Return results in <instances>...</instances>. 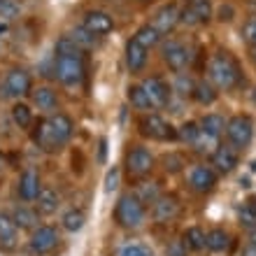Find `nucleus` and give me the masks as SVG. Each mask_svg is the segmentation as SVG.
I'll use <instances>...</instances> for the list:
<instances>
[{"instance_id": "1", "label": "nucleus", "mask_w": 256, "mask_h": 256, "mask_svg": "<svg viewBox=\"0 0 256 256\" xmlns=\"http://www.w3.org/2000/svg\"><path fill=\"white\" fill-rule=\"evenodd\" d=\"M72 130H74L72 119L68 114L56 112V114L38 122V126L33 130V142L42 152H58V149L66 147L68 142H70Z\"/></svg>"}, {"instance_id": "2", "label": "nucleus", "mask_w": 256, "mask_h": 256, "mask_svg": "<svg viewBox=\"0 0 256 256\" xmlns=\"http://www.w3.org/2000/svg\"><path fill=\"white\" fill-rule=\"evenodd\" d=\"M210 72V82L214 84L216 88L222 91H233V88L242 82V72H240V66L236 63V58L226 52H219L210 58L208 66Z\"/></svg>"}, {"instance_id": "3", "label": "nucleus", "mask_w": 256, "mask_h": 256, "mask_svg": "<svg viewBox=\"0 0 256 256\" xmlns=\"http://www.w3.org/2000/svg\"><path fill=\"white\" fill-rule=\"evenodd\" d=\"M147 219V205L135 194H124L114 208V222L122 228H140Z\"/></svg>"}, {"instance_id": "4", "label": "nucleus", "mask_w": 256, "mask_h": 256, "mask_svg": "<svg viewBox=\"0 0 256 256\" xmlns=\"http://www.w3.org/2000/svg\"><path fill=\"white\" fill-rule=\"evenodd\" d=\"M54 74L63 86H80L84 80V61L82 54H56Z\"/></svg>"}, {"instance_id": "5", "label": "nucleus", "mask_w": 256, "mask_h": 256, "mask_svg": "<svg viewBox=\"0 0 256 256\" xmlns=\"http://www.w3.org/2000/svg\"><path fill=\"white\" fill-rule=\"evenodd\" d=\"M226 138H228L230 147L240 152V149L250 147L252 138H254V122H252L250 114H236L230 116L228 122H226Z\"/></svg>"}, {"instance_id": "6", "label": "nucleus", "mask_w": 256, "mask_h": 256, "mask_svg": "<svg viewBox=\"0 0 256 256\" xmlns=\"http://www.w3.org/2000/svg\"><path fill=\"white\" fill-rule=\"evenodd\" d=\"M140 130H142V135H147V138L158 140V142L177 140V128L166 122L163 116L154 114V112H149V114H144L140 119Z\"/></svg>"}, {"instance_id": "7", "label": "nucleus", "mask_w": 256, "mask_h": 256, "mask_svg": "<svg viewBox=\"0 0 256 256\" xmlns=\"http://www.w3.org/2000/svg\"><path fill=\"white\" fill-rule=\"evenodd\" d=\"M212 19V2L210 0H186L180 7V24L186 26H200Z\"/></svg>"}, {"instance_id": "8", "label": "nucleus", "mask_w": 256, "mask_h": 256, "mask_svg": "<svg viewBox=\"0 0 256 256\" xmlns=\"http://www.w3.org/2000/svg\"><path fill=\"white\" fill-rule=\"evenodd\" d=\"M30 91H33V80H30V74L26 70L14 68V70L7 72L5 82H2V96L5 98H24Z\"/></svg>"}, {"instance_id": "9", "label": "nucleus", "mask_w": 256, "mask_h": 256, "mask_svg": "<svg viewBox=\"0 0 256 256\" xmlns=\"http://www.w3.org/2000/svg\"><path fill=\"white\" fill-rule=\"evenodd\" d=\"M56 244H58V230L54 226H38L33 230V236H30V254L35 256H47L56 250Z\"/></svg>"}, {"instance_id": "10", "label": "nucleus", "mask_w": 256, "mask_h": 256, "mask_svg": "<svg viewBox=\"0 0 256 256\" xmlns=\"http://www.w3.org/2000/svg\"><path fill=\"white\" fill-rule=\"evenodd\" d=\"M163 61L172 72H182L184 68L191 63V52L189 47L180 40H168L163 44Z\"/></svg>"}, {"instance_id": "11", "label": "nucleus", "mask_w": 256, "mask_h": 256, "mask_svg": "<svg viewBox=\"0 0 256 256\" xmlns=\"http://www.w3.org/2000/svg\"><path fill=\"white\" fill-rule=\"evenodd\" d=\"M154 168V156L144 147H133L126 152V170L130 177H144Z\"/></svg>"}, {"instance_id": "12", "label": "nucleus", "mask_w": 256, "mask_h": 256, "mask_svg": "<svg viewBox=\"0 0 256 256\" xmlns=\"http://www.w3.org/2000/svg\"><path fill=\"white\" fill-rule=\"evenodd\" d=\"M82 26L86 28L88 33H94L96 38H102V35L112 33V28H114V19L110 16L108 12H100V10H88L84 14V24Z\"/></svg>"}, {"instance_id": "13", "label": "nucleus", "mask_w": 256, "mask_h": 256, "mask_svg": "<svg viewBox=\"0 0 256 256\" xmlns=\"http://www.w3.org/2000/svg\"><path fill=\"white\" fill-rule=\"evenodd\" d=\"M142 88H144V94H147L149 102H152V108H163V105H168L170 100V86L166 84V82L161 80V77H149V80H144L140 84Z\"/></svg>"}, {"instance_id": "14", "label": "nucleus", "mask_w": 256, "mask_h": 256, "mask_svg": "<svg viewBox=\"0 0 256 256\" xmlns=\"http://www.w3.org/2000/svg\"><path fill=\"white\" fill-rule=\"evenodd\" d=\"M189 186L196 194H210L216 186V172L210 166H196L189 172Z\"/></svg>"}, {"instance_id": "15", "label": "nucleus", "mask_w": 256, "mask_h": 256, "mask_svg": "<svg viewBox=\"0 0 256 256\" xmlns=\"http://www.w3.org/2000/svg\"><path fill=\"white\" fill-rule=\"evenodd\" d=\"M177 24H180V5H177V2H168V5H163L161 10L156 12L152 26L161 35H168L175 30Z\"/></svg>"}, {"instance_id": "16", "label": "nucleus", "mask_w": 256, "mask_h": 256, "mask_svg": "<svg viewBox=\"0 0 256 256\" xmlns=\"http://www.w3.org/2000/svg\"><path fill=\"white\" fill-rule=\"evenodd\" d=\"M180 212V202H177L175 196H158L154 202H152V216L154 222L158 224H166V222H172Z\"/></svg>"}, {"instance_id": "17", "label": "nucleus", "mask_w": 256, "mask_h": 256, "mask_svg": "<svg viewBox=\"0 0 256 256\" xmlns=\"http://www.w3.org/2000/svg\"><path fill=\"white\" fill-rule=\"evenodd\" d=\"M238 161H240V156H238V152L233 147H228V144H216V149L212 152V166H214V170H219V172H233L238 166Z\"/></svg>"}, {"instance_id": "18", "label": "nucleus", "mask_w": 256, "mask_h": 256, "mask_svg": "<svg viewBox=\"0 0 256 256\" xmlns=\"http://www.w3.org/2000/svg\"><path fill=\"white\" fill-rule=\"evenodd\" d=\"M42 191V184H40V175L35 172V170H26V172H21L19 177V186H16V194H19L21 200H35Z\"/></svg>"}, {"instance_id": "19", "label": "nucleus", "mask_w": 256, "mask_h": 256, "mask_svg": "<svg viewBox=\"0 0 256 256\" xmlns=\"http://www.w3.org/2000/svg\"><path fill=\"white\" fill-rule=\"evenodd\" d=\"M147 54H149V49H144L135 38H130V40L126 42V66H128V70H130V72H140L142 68H144V63H147Z\"/></svg>"}, {"instance_id": "20", "label": "nucleus", "mask_w": 256, "mask_h": 256, "mask_svg": "<svg viewBox=\"0 0 256 256\" xmlns=\"http://www.w3.org/2000/svg\"><path fill=\"white\" fill-rule=\"evenodd\" d=\"M230 236L226 233L224 228H212L205 233V247L214 254H222V252H228L230 250Z\"/></svg>"}, {"instance_id": "21", "label": "nucleus", "mask_w": 256, "mask_h": 256, "mask_svg": "<svg viewBox=\"0 0 256 256\" xmlns=\"http://www.w3.org/2000/svg\"><path fill=\"white\" fill-rule=\"evenodd\" d=\"M16 226H14L12 216L5 214V212H0V247L2 250H12L14 244H16Z\"/></svg>"}, {"instance_id": "22", "label": "nucleus", "mask_w": 256, "mask_h": 256, "mask_svg": "<svg viewBox=\"0 0 256 256\" xmlns=\"http://www.w3.org/2000/svg\"><path fill=\"white\" fill-rule=\"evenodd\" d=\"M198 128H200L202 135H208L212 140H219V135L224 133V128H226V122H224V116L219 114H205L198 122Z\"/></svg>"}, {"instance_id": "23", "label": "nucleus", "mask_w": 256, "mask_h": 256, "mask_svg": "<svg viewBox=\"0 0 256 256\" xmlns=\"http://www.w3.org/2000/svg\"><path fill=\"white\" fill-rule=\"evenodd\" d=\"M33 102L38 105V110H44V112H52L58 105V98H56V91H52L49 86H40L33 91Z\"/></svg>"}, {"instance_id": "24", "label": "nucleus", "mask_w": 256, "mask_h": 256, "mask_svg": "<svg viewBox=\"0 0 256 256\" xmlns=\"http://www.w3.org/2000/svg\"><path fill=\"white\" fill-rule=\"evenodd\" d=\"M191 96H194V98L200 102V105H212V102L216 100V86L212 84V82H205V80H202V82H196Z\"/></svg>"}, {"instance_id": "25", "label": "nucleus", "mask_w": 256, "mask_h": 256, "mask_svg": "<svg viewBox=\"0 0 256 256\" xmlns=\"http://www.w3.org/2000/svg\"><path fill=\"white\" fill-rule=\"evenodd\" d=\"M35 200H38V212H42V214H54L58 210V205H61L58 202V194L54 189H42Z\"/></svg>"}, {"instance_id": "26", "label": "nucleus", "mask_w": 256, "mask_h": 256, "mask_svg": "<svg viewBox=\"0 0 256 256\" xmlns=\"http://www.w3.org/2000/svg\"><path fill=\"white\" fill-rule=\"evenodd\" d=\"M133 38H135L138 42H140V44H142L144 49H152L154 44H158V42H161L163 35L158 33V30H156V28L152 26V24H144V26L138 28V33H135Z\"/></svg>"}, {"instance_id": "27", "label": "nucleus", "mask_w": 256, "mask_h": 256, "mask_svg": "<svg viewBox=\"0 0 256 256\" xmlns=\"http://www.w3.org/2000/svg\"><path fill=\"white\" fill-rule=\"evenodd\" d=\"M182 242L186 244V250H191V252L205 250V230L198 228V226H191V228L184 230Z\"/></svg>"}, {"instance_id": "28", "label": "nucleus", "mask_w": 256, "mask_h": 256, "mask_svg": "<svg viewBox=\"0 0 256 256\" xmlns=\"http://www.w3.org/2000/svg\"><path fill=\"white\" fill-rule=\"evenodd\" d=\"M12 222L16 228H35V224H38V212L30 208H16L12 212Z\"/></svg>"}, {"instance_id": "29", "label": "nucleus", "mask_w": 256, "mask_h": 256, "mask_svg": "<svg viewBox=\"0 0 256 256\" xmlns=\"http://www.w3.org/2000/svg\"><path fill=\"white\" fill-rule=\"evenodd\" d=\"M128 102L133 105L135 110H142V112H149V110H154L152 108V102H149L147 94H144V88L140 86V84H133V86H128Z\"/></svg>"}, {"instance_id": "30", "label": "nucleus", "mask_w": 256, "mask_h": 256, "mask_svg": "<svg viewBox=\"0 0 256 256\" xmlns=\"http://www.w3.org/2000/svg\"><path fill=\"white\" fill-rule=\"evenodd\" d=\"M238 222H240V226H244V228L256 230V198H250L242 208L238 210Z\"/></svg>"}, {"instance_id": "31", "label": "nucleus", "mask_w": 256, "mask_h": 256, "mask_svg": "<svg viewBox=\"0 0 256 256\" xmlns=\"http://www.w3.org/2000/svg\"><path fill=\"white\" fill-rule=\"evenodd\" d=\"M84 222H86V216H84V212H82V210H68L66 214L61 216L63 228L70 230V233H77V230H82Z\"/></svg>"}, {"instance_id": "32", "label": "nucleus", "mask_w": 256, "mask_h": 256, "mask_svg": "<svg viewBox=\"0 0 256 256\" xmlns=\"http://www.w3.org/2000/svg\"><path fill=\"white\" fill-rule=\"evenodd\" d=\"M114 256H154V250L142 242H126L116 250Z\"/></svg>"}, {"instance_id": "33", "label": "nucleus", "mask_w": 256, "mask_h": 256, "mask_svg": "<svg viewBox=\"0 0 256 256\" xmlns=\"http://www.w3.org/2000/svg\"><path fill=\"white\" fill-rule=\"evenodd\" d=\"M68 38H70V40H72L80 49H88V47H94V44H96V35L88 33L84 26H77L72 33L68 35Z\"/></svg>"}, {"instance_id": "34", "label": "nucleus", "mask_w": 256, "mask_h": 256, "mask_svg": "<svg viewBox=\"0 0 256 256\" xmlns=\"http://www.w3.org/2000/svg\"><path fill=\"white\" fill-rule=\"evenodd\" d=\"M12 119H14V124H16L19 128H28L30 124H33V112H30L28 105L16 102V105L12 108Z\"/></svg>"}, {"instance_id": "35", "label": "nucleus", "mask_w": 256, "mask_h": 256, "mask_svg": "<svg viewBox=\"0 0 256 256\" xmlns=\"http://www.w3.org/2000/svg\"><path fill=\"white\" fill-rule=\"evenodd\" d=\"M198 135H200V128H198L196 122H186L177 128V138L182 142H189V144H194V142L198 140Z\"/></svg>"}, {"instance_id": "36", "label": "nucleus", "mask_w": 256, "mask_h": 256, "mask_svg": "<svg viewBox=\"0 0 256 256\" xmlns=\"http://www.w3.org/2000/svg\"><path fill=\"white\" fill-rule=\"evenodd\" d=\"M21 14V7L16 0H0V21H12Z\"/></svg>"}, {"instance_id": "37", "label": "nucleus", "mask_w": 256, "mask_h": 256, "mask_svg": "<svg viewBox=\"0 0 256 256\" xmlns=\"http://www.w3.org/2000/svg\"><path fill=\"white\" fill-rule=\"evenodd\" d=\"M242 40L250 44V47L256 49V16H252V19L244 21L242 26Z\"/></svg>"}, {"instance_id": "38", "label": "nucleus", "mask_w": 256, "mask_h": 256, "mask_svg": "<svg viewBox=\"0 0 256 256\" xmlns=\"http://www.w3.org/2000/svg\"><path fill=\"white\" fill-rule=\"evenodd\" d=\"M135 196H138V198H140V200L147 205V202H154L161 194H158V186H156V184H144V186H142V189L138 191Z\"/></svg>"}, {"instance_id": "39", "label": "nucleus", "mask_w": 256, "mask_h": 256, "mask_svg": "<svg viewBox=\"0 0 256 256\" xmlns=\"http://www.w3.org/2000/svg\"><path fill=\"white\" fill-rule=\"evenodd\" d=\"M163 163H166L163 168L168 170V172H180V170H182V166H184V158L180 154H168L166 158H163Z\"/></svg>"}, {"instance_id": "40", "label": "nucleus", "mask_w": 256, "mask_h": 256, "mask_svg": "<svg viewBox=\"0 0 256 256\" xmlns=\"http://www.w3.org/2000/svg\"><path fill=\"white\" fill-rule=\"evenodd\" d=\"M166 256H189V250L182 240H172V242L166 247Z\"/></svg>"}, {"instance_id": "41", "label": "nucleus", "mask_w": 256, "mask_h": 256, "mask_svg": "<svg viewBox=\"0 0 256 256\" xmlns=\"http://www.w3.org/2000/svg\"><path fill=\"white\" fill-rule=\"evenodd\" d=\"M116 186H119V168H116V166H112V168L108 170V177H105V191H108V194H112Z\"/></svg>"}, {"instance_id": "42", "label": "nucleus", "mask_w": 256, "mask_h": 256, "mask_svg": "<svg viewBox=\"0 0 256 256\" xmlns=\"http://www.w3.org/2000/svg\"><path fill=\"white\" fill-rule=\"evenodd\" d=\"M242 256H256V244L247 242V247L242 250Z\"/></svg>"}, {"instance_id": "43", "label": "nucleus", "mask_w": 256, "mask_h": 256, "mask_svg": "<svg viewBox=\"0 0 256 256\" xmlns=\"http://www.w3.org/2000/svg\"><path fill=\"white\" fill-rule=\"evenodd\" d=\"M250 242L256 244V230H252V236H250Z\"/></svg>"}, {"instance_id": "44", "label": "nucleus", "mask_w": 256, "mask_h": 256, "mask_svg": "<svg viewBox=\"0 0 256 256\" xmlns=\"http://www.w3.org/2000/svg\"><path fill=\"white\" fill-rule=\"evenodd\" d=\"M252 170H254V172H256V161H252Z\"/></svg>"}]
</instances>
